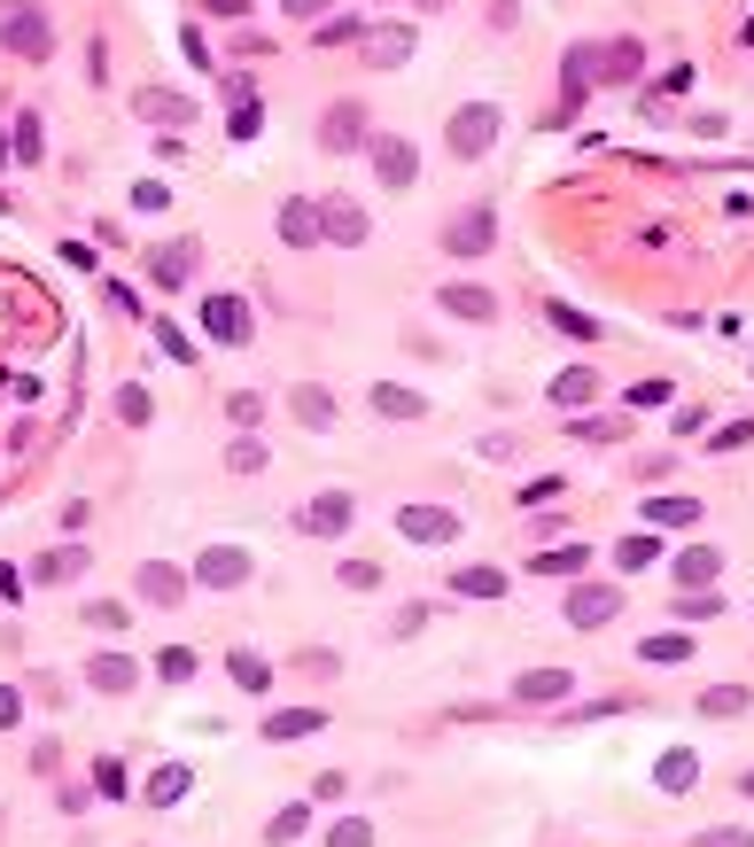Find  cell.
I'll list each match as a JSON object with an SVG mask.
<instances>
[{"mask_svg":"<svg viewBox=\"0 0 754 847\" xmlns=\"http://www.w3.org/2000/svg\"><path fill=\"white\" fill-rule=\"evenodd\" d=\"M498 133H506L498 102H467V110H452V125H444V140H452V156H459V163L490 156V148H498Z\"/></svg>","mask_w":754,"mask_h":847,"instance_id":"6da1fadb","label":"cell"},{"mask_svg":"<svg viewBox=\"0 0 754 847\" xmlns=\"http://www.w3.org/2000/svg\"><path fill=\"white\" fill-rule=\"evenodd\" d=\"M490 241H498V210H490V203H467V210L444 226V249H452V257H467V265L490 257Z\"/></svg>","mask_w":754,"mask_h":847,"instance_id":"7a4b0ae2","label":"cell"},{"mask_svg":"<svg viewBox=\"0 0 754 847\" xmlns=\"http://www.w3.org/2000/svg\"><path fill=\"white\" fill-rule=\"evenodd\" d=\"M0 47L24 55V62H47L55 55V24L39 9H9V16H0Z\"/></svg>","mask_w":754,"mask_h":847,"instance_id":"3957f363","label":"cell"},{"mask_svg":"<svg viewBox=\"0 0 754 847\" xmlns=\"http://www.w3.org/2000/svg\"><path fill=\"white\" fill-rule=\"evenodd\" d=\"M203 334L226 343V351H241L249 334H258V311H249L241 296H203Z\"/></svg>","mask_w":754,"mask_h":847,"instance_id":"277c9868","label":"cell"},{"mask_svg":"<svg viewBox=\"0 0 754 847\" xmlns=\"http://www.w3.org/2000/svg\"><path fill=\"white\" fill-rule=\"evenodd\" d=\"M615 615H622L615 583H568V630H607Z\"/></svg>","mask_w":754,"mask_h":847,"instance_id":"5b68a950","label":"cell"},{"mask_svg":"<svg viewBox=\"0 0 754 847\" xmlns=\"http://www.w3.org/2000/svg\"><path fill=\"white\" fill-rule=\"evenodd\" d=\"M366 156H374V180H381L389 195H404L412 180H421V156H412V140H397V133H381Z\"/></svg>","mask_w":754,"mask_h":847,"instance_id":"8992f818","label":"cell"},{"mask_svg":"<svg viewBox=\"0 0 754 847\" xmlns=\"http://www.w3.org/2000/svg\"><path fill=\"white\" fill-rule=\"evenodd\" d=\"M319 241L358 249V241H366V210H358L351 195H327V203H319Z\"/></svg>","mask_w":754,"mask_h":847,"instance_id":"52a82bcc","label":"cell"},{"mask_svg":"<svg viewBox=\"0 0 754 847\" xmlns=\"http://www.w3.org/2000/svg\"><path fill=\"white\" fill-rule=\"evenodd\" d=\"M195 583H203V591H233V583H249V552H241V545H203Z\"/></svg>","mask_w":754,"mask_h":847,"instance_id":"ba28073f","label":"cell"},{"mask_svg":"<svg viewBox=\"0 0 754 847\" xmlns=\"http://www.w3.org/2000/svg\"><path fill=\"white\" fill-rule=\"evenodd\" d=\"M397 529H404L412 545H452V537H459V514H452V505H404Z\"/></svg>","mask_w":754,"mask_h":847,"instance_id":"9c48e42d","label":"cell"},{"mask_svg":"<svg viewBox=\"0 0 754 847\" xmlns=\"http://www.w3.org/2000/svg\"><path fill=\"white\" fill-rule=\"evenodd\" d=\"M319 148H334V156L366 148V110H358V102H334V110L319 117Z\"/></svg>","mask_w":754,"mask_h":847,"instance_id":"30bf717a","label":"cell"},{"mask_svg":"<svg viewBox=\"0 0 754 847\" xmlns=\"http://www.w3.org/2000/svg\"><path fill=\"white\" fill-rule=\"evenodd\" d=\"M296 529H304V537H343V529H351V497H343V490H319L304 514H296Z\"/></svg>","mask_w":754,"mask_h":847,"instance_id":"8fae6325","label":"cell"},{"mask_svg":"<svg viewBox=\"0 0 754 847\" xmlns=\"http://www.w3.org/2000/svg\"><path fill=\"white\" fill-rule=\"evenodd\" d=\"M568 693H575L568 668H522V676H514V700H522V708H552V700H568Z\"/></svg>","mask_w":754,"mask_h":847,"instance_id":"7c38bea8","label":"cell"},{"mask_svg":"<svg viewBox=\"0 0 754 847\" xmlns=\"http://www.w3.org/2000/svg\"><path fill=\"white\" fill-rule=\"evenodd\" d=\"M444 319H467V327H482V319H498V296L490 288H475V281H444Z\"/></svg>","mask_w":754,"mask_h":847,"instance_id":"4fadbf2b","label":"cell"},{"mask_svg":"<svg viewBox=\"0 0 754 847\" xmlns=\"http://www.w3.org/2000/svg\"><path fill=\"white\" fill-rule=\"evenodd\" d=\"M195 257H203L195 241H163V249H148V273H156V288H187V281H195Z\"/></svg>","mask_w":754,"mask_h":847,"instance_id":"5bb4252c","label":"cell"},{"mask_svg":"<svg viewBox=\"0 0 754 847\" xmlns=\"http://www.w3.org/2000/svg\"><path fill=\"white\" fill-rule=\"evenodd\" d=\"M133 591H140L148 607H180V599H187V575H180V568H163V560H148V568L133 575Z\"/></svg>","mask_w":754,"mask_h":847,"instance_id":"9a60e30c","label":"cell"},{"mask_svg":"<svg viewBox=\"0 0 754 847\" xmlns=\"http://www.w3.org/2000/svg\"><path fill=\"white\" fill-rule=\"evenodd\" d=\"M599 78H607V87H638V78H646V47L638 39H607L599 47Z\"/></svg>","mask_w":754,"mask_h":847,"instance_id":"2e32d148","label":"cell"},{"mask_svg":"<svg viewBox=\"0 0 754 847\" xmlns=\"http://www.w3.org/2000/svg\"><path fill=\"white\" fill-rule=\"evenodd\" d=\"M653 786H661V793H693V786H700V754H693V746H669V754L653 762Z\"/></svg>","mask_w":754,"mask_h":847,"instance_id":"e0dca14e","label":"cell"},{"mask_svg":"<svg viewBox=\"0 0 754 847\" xmlns=\"http://www.w3.org/2000/svg\"><path fill=\"white\" fill-rule=\"evenodd\" d=\"M87 685H94V693H133V685H140V661H125V653H94V661H87Z\"/></svg>","mask_w":754,"mask_h":847,"instance_id":"ac0fdd59","label":"cell"},{"mask_svg":"<svg viewBox=\"0 0 754 847\" xmlns=\"http://www.w3.org/2000/svg\"><path fill=\"white\" fill-rule=\"evenodd\" d=\"M281 241H288V249H311V241H319V203H311V195H288V203H281Z\"/></svg>","mask_w":754,"mask_h":847,"instance_id":"d6986e66","label":"cell"},{"mask_svg":"<svg viewBox=\"0 0 754 847\" xmlns=\"http://www.w3.org/2000/svg\"><path fill=\"white\" fill-rule=\"evenodd\" d=\"M452 591H459V599H506V568H490V560L452 568Z\"/></svg>","mask_w":754,"mask_h":847,"instance_id":"ffe728a7","label":"cell"},{"mask_svg":"<svg viewBox=\"0 0 754 847\" xmlns=\"http://www.w3.org/2000/svg\"><path fill=\"white\" fill-rule=\"evenodd\" d=\"M716 575H723V552H716V545H685V552H677V583H685V591H708Z\"/></svg>","mask_w":754,"mask_h":847,"instance_id":"44dd1931","label":"cell"},{"mask_svg":"<svg viewBox=\"0 0 754 847\" xmlns=\"http://www.w3.org/2000/svg\"><path fill=\"white\" fill-rule=\"evenodd\" d=\"M311 731H327V708H281V716H265V739H273V746L311 739Z\"/></svg>","mask_w":754,"mask_h":847,"instance_id":"7402d4cb","label":"cell"},{"mask_svg":"<svg viewBox=\"0 0 754 847\" xmlns=\"http://www.w3.org/2000/svg\"><path fill=\"white\" fill-rule=\"evenodd\" d=\"M693 522H700V497H677V490L646 497V529H693Z\"/></svg>","mask_w":754,"mask_h":847,"instance_id":"603a6c76","label":"cell"},{"mask_svg":"<svg viewBox=\"0 0 754 847\" xmlns=\"http://www.w3.org/2000/svg\"><path fill=\"white\" fill-rule=\"evenodd\" d=\"M592 397H599V374H592V366H568V374H552V404H560V412L592 404Z\"/></svg>","mask_w":754,"mask_h":847,"instance_id":"cb8c5ba5","label":"cell"},{"mask_svg":"<svg viewBox=\"0 0 754 847\" xmlns=\"http://www.w3.org/2000/svg\"><path fill=\"white\" fill-rule=\"evenodd\" d=\"M187 786H195V770H187V762H163V770L148 778V809H172V801H187Z\"/></svg>","mask_w":754,"mask_h":847,"instance_id":"d4e9b609","label":"cell"},{"mask_svg":"<svg viewBox=\"0 0 754 847\" xmlns=\"http://www.w3.org/2000/svg\"><path fill=\"white\" fill-rule=\"evenodd\" d=\"M226 668H233V685H241V693H273V661H258L249 645H233Z\"/></svg>","mask_w":754,"mask_h":847,"instance_id":"484cf974","label":"cell"},{"mask_svg":"<svg viewBox=\"0 0 754 847\" xmlns=\"http://www.w3.org/2000/svg\"><path fill=\"white\" fill-rule=\"evenodd\" d=\"M529 568H537V575H583V568H592V545H583V537H575V545H552V552H537Z\"/></svg>","mask_w":754,"mask_h":847,"instance_id":"4316f807","label":"cell"},{"mask_svg":"<svg viewBox=\"0 0 754 847\" xmlns=\"http://www.w3.org/2000/svg\"><path fill=\"white\" fill-rule=\"evenodd\" d=\"M366 55H374V70H397V62H412V32H404V24H389V32H374V39H366Z\"/></svg>","mask_w":754,"mask_h":847,"instance_id":"83f0119b","label":"cell"},{"mask_svg":"<svg viewBox=\"0 0 754 847\" xmlns=\"http://www.w3.org/2000/svg\"><path fill=\"white\" fill-rule=\"evenodd\" d=\"M140 117H148V125H187V117H195V102H180V94H156V87H148V94H140Z\"/></svg>","mask_w":754,"mask_h":847,"instance_id":"f1b7e54d","label":"cell"},{"mask_svg":"<svg viewBox=\"0 0 754 847\" xmlns=\"http://www.w3.org/2000/svg\"><path fill=\"white\" fill-rule=\"evenodd\" d=\"M638 653H646V661H661V668H669V661H693V630H661V638H638Z\"/></svg>","mask_w":754,"mask_h":847,"instance_id":"f546056e","label":"cell"},{"mask_svg":"<svg viewBox=\"0 0 754 847\" xmlns=\"http://www.w3.org/2000/svg\"><path fill=\"white\" fill-rule=\"evenodd\" d=\"M374 412H381V420H421L429 404L412 397V389H389V381H374Z\"/></svg>","mask_w":754,"mask_h":847,"instance_id":"4dcf8cb0","label":"cell"},{"mask_svg":"<svg viewBox=\"0 0 754 847\" xmlns=\"http://www.w3.org/2000/svg\"><path fill=\"white\" fill-rule=\"evenodd\" d=\"M78 568H87V545H55V552H47V560L32 568V575H39V583H70Z\"/></svg>","mask_w":754,"mask_h":847,"instance_id":"1f68e13d","label":"cell"},{"mask_svg":"<svg viewBox=\"0 0 754 847\" xmlns=\"http://www.w3.org/2000/svg\"><path fill=\"white\" fill-rule=\"evenodd\" d=\"M296 420L304 428H334V397L327 389H296Z\"/></svg>","mask_w":754,"mask_h":847,"instance_id":"d6a6232c","label":"cell"},{"mask_svg":"<svg viewBox=\"0 0 754 847\" xmlns=\"http://www.w3.org/2000/svg\"><path fill=\"white\" fill-rule=\"evenodd\" d=\"M653 552H661V545H653V529H630V537L615 545V568H653Z\"/></svg>","mask_w":754,"mask_h":847,"instance_id":"836d02e7","label":"cell"},{"mask_svg":"<svg viewBox=\"0 0 754 847\" xmlns=\"http://www.w3.org/2000/svg\"><path fill=\"white\" fill-rule=\"evenodd\" d=\"M156 676H163V685H187V676H195V653H187V645H163V653H156Z\"/></svg>","mask_w":754,"mask_h":847,"instance_id":"e575fe53","label":"cell"},{"mask_svg":"<svg viewBox=\"0 0 754 847\" xmlns=\"http://www.w3.org/2000/svg\"><path fill=\"white\" fill-rule=\"evenodd\" d=\"M700 708H708V716H746V685H708Z\"/></svg>","mask_w":754,"mask_h":847,"instance_id":"d590c367","label":"cell"},{"mask_svg":"<svg viewBox=\"0 0 754 847\" xmlns=\"http://www.w3.org/2000/svg\"><path fill=\"white\" fill-rule=\"evenodd\" d=\"M545 319H552V327H560V334H575V343H592V334H599V319H583V311H575V304H552V311H545Z\"/></svg>","mask_w":754,"mask_h":847,"instance_id":"8d00e7d4","label":"cell"},{"mask_svg":"<svg viewBox=\"0 0 754 847\" xmlns=\"http://www.w3.org/2000/svg\"><path fill=\"white\" fill-rule=\"evenodd\" d=\"M327 847H374V824H366V816H343V824H327Z\"/></svg>","mask_w":754,"mask_h":847,"instance_id":"74e56055","label":"cell"},{"mask_svg":"<svg viewBox=\"0 0 754 847\" xmlns=\"http://www.w3.org/2000/svg\"><path fill=\"white\" fill-rule=\"evenodd\" d=\"M304 824H311V809H304V801H288V809L273 816V832H265V839H273V847H281V839H304Z\"/></svg>","mask_w":754,"mask_h":847,"instance_id":"f35d334b","label":"cell"},{"mask_svg":"<svg viewBox=\"0 0 754 847\" xmlns=\"http://www.w3.org/2000/svg\"><path fill=\"white\" fill-rule=\"evenodd\" d=\"M226 467H233V474H258V467H265V444H258V436H233Z\"/></svg>","mask_w":754,"mask_h":847,"instance_id":"ab89813d","label":"cell"},{"mask_svg":"<svg viewBox=\"0 0 754 847\" xmlns=\"http://www.w3.org/2000/svg\"><path fill=\"white\" fill-rule=\"evenodd\" d=\"M258 125H265V110H258V102H233V117H226V133H233V140H258Z\"/></svg>","mask_w":754,"mask_h":847,"instance_id":"60d3db41","label":"cell"},{"mask_svg":"<svg viewBox=\"0 0 754 847\" xmlns=\"http://www.w3.org/2000/svg\"><path fill=\"white\" fill-rule=\"evenodd\" d=\"M156 343H163V351H172V358H180V366H187V358H195V343H187V334H180V327H172V319H156Z\"/></svg>","mask_w":754,"mask_h":847,"instance_id":"b9f144b4","label":"cell"},{"mask_svg":"<svg viewBox=\"0 0 754 847\" xmlns=\"http://www.w3.org/2000/svg\"><path fill=\"white\" fill-rule=\"evenodd\" d=\"M24 163H39V117H16V140H9Z\"/></svg>","mask_w":754,"mask_h":847,"instance_id":"7bdbcfd3","label":"cell"},{"mask_svg":"<svg viewBox=\"0 0 754 847\" xmlns=\"http://www.w3.org/2000/svg\"><path fill=\"white\" fill-rule=\"evenodd\" d=\"M693 847H754V832H746V824H723V832H700Z\"/></svg>","mask_w":754,"mask_h":847,"instance_id":"ee69618b","label":"cell"},{"mask_svg":"<svg viewBox=\"0 0 754 847\" xmlns=\"http://www.w3.org/2000/svg\"><path fill=\"white\" fill-rule=\"evenodd\" d=\"M117 412L133 420V428H148V412H156V404H148V389H125V397H117Z\"/></svg>","mask_w":754,"mask_h":847,"instance_id":"f6af8a7d","label":"cell"},{"mask_svg":"<svg viewBox=\"0 0 754 847\" xmlns=\"http://www.w3.org/2000/svg\"><path fill=\"white\" fill-rule=\"evenodd\" d=\"M343 583H351V591H374L381 568H374V560H343Z\"/></svg>","mask_w":754,"mask_h":847,"instance_id":"bcb514c9","label":"cell"},{"mask_svg":"<svg viewBox=\"0 0 754 847\" xmlns=\"http://www.w3.org/2000/svg\"><path fill=\"white\" fill-rule=\"evenodd\" d=\"M708 615H716V583H708V591H685V622H708Z\"/></svg>","mask_w":754,"mask_h":847,"instance_id":"7dc6e473","label":"cell"},{"mask_svg":"<svg viewBox=\"0 0 754 847\" xmlns=\"http://www.w3.org/2000/svg\"><path fill=\"white\" fill-rule=\"evenodd\" d=\"M327 39H358V16H319V47Z\"/></svg>","mask_w":754,"mask_h":847,"instance_id":"c3c4849f","label":"cell"},{"mask_svg":"<svg viewBox=\"0 0 754 847\" xmlns=\"http://www.w3.org/2000/svg\"><path fill=\"white\" fill-rule=\"evenodd\" d=\"M133 203H140V210H163V203H172V187H163V180H140Z\"/></svg>","mask_w":754,"mask_h":847,"instance_id":"681fc988","label":"cell"},{"mask_svg":"<svg viewBox=\"0 0 754 847\" xmlns=\"http://www.w3.org/2000/svg\"><path fill=\"white\" fill-rule=\"evenodd\" d=\"M739 444H754V428H746V420H731V428H716V444H708V451H739Z\"/></svg>","mask_w":754,"mask_h":847,"instance_id":"f907efd6","label":"cell"},{"mask_svg":"<svg viewBox=\"0 0 754 847\" xmlns=\"http://www.w3.org/2000/svg\"><path fill=\"white\" fill-rule=\"evenodd\" d=\"M9 723H24V693H16V685H0V731H9Z\"/></svg>","mask_w":754,"mask_h":847,"instance_id":"816d5d0a","label":"cell"},{"mask_svg":"<svg viewBox=\"0 0 754 847\" xmlns=\"http://www.w3.org/2000/svg\"><path fill=\"white\" fill-rule=\"evenodd\" d=\"M258 412H265V397H258V389H233V420H241V428H249Z\"/></svg>","mask_w":754,"mask_h":847,"instance_id":"f5cc1de1","label":"cell"},{"mask_svg":"<svg viewBox=\"0 0 754 847\" xmlns=\"http://www.w3.org/2000/svg\"><path fill=\"white\" fill-rule=\"evenodd\" d=\"M94 786H102V793H125V762H94Z\"/></svg>","mask_w":754,"mask_h":847,"instance_id":"db71d44e","label":"cell"},{"mask_svg":"<svg viewBox=\"0 0 754 847\" xmlns=\"http://www.w3.org/2000/svg\"><path fill=\"white\" fill-rule=\"evenodd\" d=\"M87 622H94V630H125V607H110V599H102V607H87Z\"/></svg>","mask_w":754,"mask_h":847,"instance_id":"11a10c76","label":"cell"},{"mask_svg":"<svg viewBox=\"0 0 754 847\" xmlns=\"http://www.w3.org/2000/svg\"><path fill=\"white\" fill-rule=\"evenodd\" d=\"M327 9H334V0H288V16H304V24H319Z\"/></svg>","mask_w":754,"mask_h":847,"instance_id":"9f6ffc18","label":"cell"},{"mask_svg":"<svg viewBox=\"0 0 754 847\" xmlns=\"http://www.w3.org/2000/svg\"><path fill=\"white\" fill-rule=\"evenodd\" d=\"M210 16H249V0H203Z\"/></svg>","mask_w":754,"mask_h":847,"instance_id":"6f0895ef","label":"cell"},{"mask_svg":"<svg viewBox=\"0 0 754 847\" xmlns=\"http://www.w3.org/2000/svg\"><path fill=\"white\" fill-rule=\"evenodd\" d=\"M739 786H746V793H754V770H746V778H739Z\"/></svg>","mask_w":754,"mask_h":847,"instance_id":"680465c9","label":"cell"}]
</instances>
